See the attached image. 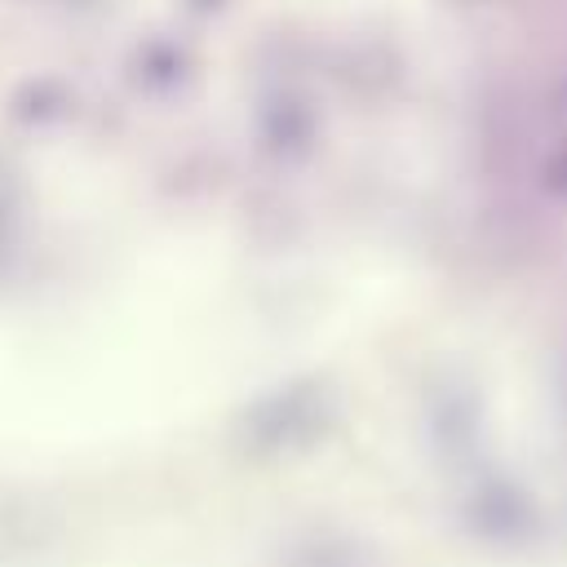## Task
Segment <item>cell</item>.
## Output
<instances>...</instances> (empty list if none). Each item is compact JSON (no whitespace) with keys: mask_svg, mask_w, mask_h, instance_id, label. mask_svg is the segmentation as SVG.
<instances>
[{"mask_svg":"<svg viewBox=\"0 0 567 567\" xmlns=\"http://www.w3.org/2000/svg\"><path fill=\"white\" fill-rule=\"evenodd\" d=\"M563 102H567V89H563Z\"/></svg>","mask_w":567,"mask_h":567,"instance_id":"6","label":"cell"},{"mask_svg":"<svg viewBox=\"0 0 567 567\" xmlns=\"http://www.w3.org/2000/svg\"><path fill=\"white\" fill-rule=\"evenodd\" d=\"M133 66H137V84L151 93H173L186 80V53L173 40H146Z\"/></svg>","mask_w":567,"mask_h":567,"instance_id":"3","label":"cell"},{"mask_svg":"<svg viewBox=\"0 0 567 567\" xmlns=\"http://www.w3.org/2000/svg\"><path fill=\"white\" fill-rule=\"evenodd\" d=\"M315 133H319V120H315L310 102H301L292 93L270 97L261 106V115H257V137L279 159H301L315 146Z\"/></svg>","mask_w":567,"mask_h":567,"instance_id":"1","label":"cell"},{"mask_svg":"<svg viewBox=\"0 0 567 567\" xmlns=\"http://www.w3.org/2000/svg\"><path fill=\"white\" fill-rule=\"evenodd\" d=\"M4 221H9V208L0 204V244H4Z\"/></svg>","mask_w":567,"mask_h":567,"instance_id":"5","label":"cell"},{"mask_svg":"<svg viewBox=\"0 0 567 567\" xmlns=\"http://www.w3.org/2000/svg\"><path fill=\"white\" fill-rule=\"evenodd\" d=\"M474 523L483 527V536L505 540V545H523L536 532V505L527 501L523 487L496 478L474 496Z\"/></svg>","mask_w":567,"mask_h":567,"instance_id":"2","label":"cell"},{"mask_svg":"<svg viewBox=\"0 0 567 567\" xmlns=\"http://www.w3.org/2000/svg\"><path fill=\"white\" fill-rule=\"evenodd\" d=\"M540 177H545V190H549V195H558V199H567V142L549 151V159H545V168H540Z\"/></svg>","mask_w":567,"mask_h":567,"instance_id":"4","label":"cell"}]
</instances>
